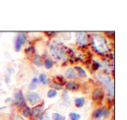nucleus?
Listing matches in <instances>:
<instances>
[{
    "label": "nucleus",
    "instance_id": "1",
    "mask_svg": "<svg viewBox=\"0 0 127 120\" xmlns=\"http://www.w3.org/2000/svg\"><path fill=\"white\" fill-rule=\"evenodd\" d=\"M97 78L100 81V83L104 86V88L108 90L110 97H113V95H114V84H113L111 78L106 75L102 74V73L97 75Z\"/></svg>",
    "mask_w": 127,
    "mask_h": 120
},
{
    "label": "nucleus",
    "instance_id": "2",
    "mask_svg": "<svg viewBox=\"0 0 127 120\" xmlns=\"http://www.w3.org/2000/svg\"><path fill=\"white\" fill-rule=\"evenodd\" d=\"M93 46L96 49V51H98L100 53L104 52L107 51V47H106V41L103 36H96L93 38Z\"/></svg>",
    "mask_w": 127,
    "mask_h": 120
},
{
    "label": "nucleus",
    "instance_id": "3",
    "mask_svg": "<svg viewBox=\"0 0 127 120\" xmlns=\"http://www.w3.org/2000/svg\"><path fill=\"white\" fill-rule=\"evenodd\" d=\"M26 39H27L26 34L23 33V32H21V33H18V35H17L16 40H15V46H14L15 51H20L22 46H23L24 44H25V42H26Z\"/></svg>",
    "mask_w": 127,
    "mask_h": 120
},
{
    "label": "nucleus",
    "instance_id": "4",
    "mask_svg": "<svg viewBox=\"0 0 127 120\" xmlns=\"http://www.w3.org/2000/svg\"><path fill=\"white\" fill-rule=\"evenodd\" d=\"M25 98L27 99L29 103L32 105H36L39 102L41 101V97L38 95V93L37 92H33V91H29L26 93L25 95Z\"/></svg>",
    "mask_w": 127,
    "mask_h": 120
},
{
    "label": "nucleus",
    "instance_id": "5",
    "mask_svg": "<svg viewBox=\"0 0 127 120\" xmlns=\"http://www.w3.org/2000/svg\"><path fill=\"white\" fill-rule=\"evenodd\" d=\"M50 51H51V53L52 54V56L57 59H63L64 58V51L58 46L55 45V44H51L50 45Z\"/></svg>",
    "mask_w": 127,
    "mask_h": 120
},
{
    "label": "nucleus",
    "instance_id": "6",
    "mask_svg": "<svg viewBox=\"0 0 127 120\" xmlns=\"http://www.w3.org/2000/svg\"><path fill=\"white\" fill-rule=\"evenodd\" d=\"M25 97H24V94L22 91H18L14 94V103L18 105H21V104H25L26 106V104H25Z\"/></svg>",
    "mask_w": 127,
    "mask_h": 120
},
{
    "label": "nucleus",
    "instance_id": "7",
    "mask_svg": "<svg viewBox=\"0 0 127 120\" xmlns=\"http://www.w3.org/2000/svg\"><path fill=\"white\" fill-rule=\"evenodd\" d=\"M103 97H104V93H103L102 90H100V89H98V88L96 89L93 91V93H92V98H93V100L95 101V102L100 101L101 99L103 98Z\"/></svg>",
    "mask_w": 127,
    "mask_h": 120
},
{
    "label": "nucleus",
    "instance_id": "8",
    "mask_svg": "<svg viewBox=\"0 0 127 120\" xmlns=\"http://www.w3.org/2000/svg\"><path fill=\"white\" fill-rule=\"evenodd\" d=\"M42 114V106L41 105H37L35 107L32 108V110H31V115L33 118H38Z\"/></svg>",
    "mask_w": 127,
    "mask_h": 120
},
{
    "label": "nucleus",
    "instance_id": "9",
    "mask_svg": "<svg viewBox=\"0 0 127 120\" xmlns=\"http://www.w3.org/2000/svg\"><path fill=\"white\" fill-rule=\"evenodd\" d=\"M66 78H69V79H74L77 78V72L75 71L74 68H69L67 69V71L64 73Z\"/></svg>",
    "mask_w": 127,
    "mask_h": 120
},
{
    "label": "nucleus",
    "instance_id": "10",
    "mask_svg": "<svg viewBox=\"0 0 127 120\" xmlns=\"http://www.w3.org/2000/svg\"><path fill=\"white\" fill-rule=\"evenodd\" d=\"M66 89L71 91H76L78 89V85L73 81H69L66 83Z\"/></svg>",
    "mask_w": 127,
    "mask_h": 120
},
{
    "label": "nucleus",
    "instance_id": "11",
    "mask_svg": "<svg viewBox=\"0 0 127 120\" xmlns=\"http://www.w3.org/2000/svg\"><path fill=\"white\" fill-rule=\"evenodd\" d=\"M75 71L77 72V75L80 77V78H86L87 77V73L85 71L84 68H82L81 66H75Z\"/></svg>",
    "mask_w": 127,
    "mask_h": 120
},
{
    "label": "nucleus",
    "instance_id": "12",
    "mask_svg": "<svg viewBox=\"0 0 127 120\" xmlns=\"http://www.w3.org/2000/svg\"><path fill=\"white\" fill-rule=\"evenodd\" d=\"M77 42L79 44H86V35H85L84 32H79V33H78Z\"/></svg>",
    "mask_w": 127,
    "mask_h": 120
},
{
    "label": "nucleus",
    "instance_id": "13",
    "mask_svg": "<svg viewBox=\"0 0 127 120\" xmlns=\"http://www.w3.org/2000/svg\"><path fill=\"white\" fill-rule=\"evenodd\" d=\"M92 117L95 119H100L101 118H103L104 117V111H103V109H99V108L98 109H96L93 111V113H92Z\"/></svg>",
    "mask_w": 127,
    "mask_h": 120
},
{
    "label": "nucleus",
    "instance_id": "14",
    "mask_svg": "<svg viewBox=\"0 0 127 120\" xmlns=\"http://www.w3.org/2000/svg\"><path fill=\"white\" fill-rule=\"evenodd\" d=\"M32 63H33L36 66H37V67H40V66H42L43 64H44V62L42 61V58H41V57L39 56V55H36V56L34 57L33 59H32Z\"/></svg>",
    "mask_w": 127,
    "mask_h": 120
},
{
    "label": "nucleus",
    "instance_id": "15",
    "mask_svg": "<svg viewBox=\"0 0 127 120\" xmlns=\"http://www.w3.org/2000/svg\"><path fill=\"white\" fill-rule=\"evenodd\" d=\"M75 105L78 108H82L85 104V97H77L75 99Z\"/></svg>",
    "mask_w": 127,
    "mask_h": 120
},
{
    "label": "nucleus",
    "instance_id": "16",
    "mask_svg": "<svg viewBox=\"0 0 127 120\" xmlns=\"http://www.w3.org/2000/svg\"><path fill=\"white\" fill-rule=\"evenodd\" d=\"M38 82H40L41 84L43 85H46L48 84V78H47V75L44 74V73H41L38 77Z\"/></svg>",
    "mask_w": 127,
    "mask_h": 120
},
{
    "label": "nucleus",
    "instance_id": "17",
    "mask_svg": "<svg viewBox=\"0 0 127 120\" xmlns=\"http://www.w3.org/2000/svg\"><path fill=\"white\" fill-rule=\"evenodd\" d=\"M51 118L53 120H65V117L58 112H53L51 115Z\"/></svg>",
    "mask_w": 127,
    "mask_h": 120
},
{
    "label": "nucleus",
    "instance_id": "18",
    "mask_svg": "<svg viewBox=\"0 0 127 120\" xmlns=\"http://www.w3.org/2000/svg\"><path fill=\"white\" fill-rule=\"evenodd\" d=\"M44 65L46 69H51L53 67V62L51 58H46L44 62Z\"/></svg>",
    "mask_w": 127,
    "mask_h": 120
},
{
    "label": "nucleus",
    "instance_id": "19",
    "mask_svg": "<svg viewBox=\"0 0 127 120\" xmlns=\"http://www.w3.org/2000/svg\"><path fill=\"white\" fill-rule=\"evenodd\" d=\"M69 117L71 120H80L81 118V115L76 112H70Z\"/></svg>",
    "mask_w": 127,
    "mask_h": 120
},
{
    "label": "nucleus",
    "instance_id": "20",
    "mask_svg": "<svg viewBox=\"0 0 127 120\" xmlns=\"http://www.w3.org/2000/svg\"><path fill=\"white\" fill-rule=\"evenodd\" d=\"M57 95H58V91L54 89H50L47 92V97L49 98H53V97H57Z\"/></svg>",
    "mask_w": 127,
    "mask_h": 120
},
{
    "label": "nucleus",
    "instance_id": "21",
    "mask_svg": "<svg viewBox=\"0 0 127 120\" xmlns=\"http://www.w3.org/2000/svg\"><path fill=\"white\" fill-rule=\"evenodd\" d=\"M22 114L25 118H29L31 116V108L29 106H25L23 109V111H22Z\"/></svg>",
    "mask_w": 127,
    "mask_h": 120
},
{
    "label": "nucleus",
    "instance_id": "22",
    "mask_svg": "<svg viewBox=\"0 0 127 120\" xmlns=\"http://www.w3.org/2000/svg\"><path fill=\"white\" fill-rule=\"evenodd\" d=\"M51 87H52L54 90H62L63 89V85H61V84L59 83H53L52 85H51Z\"/></svg>",
    "mask_w": 127,
    "mask_h": 120
},
{
    "label": "nucleus",
    "instance_id": "23",
    "mask_svg": "<svg viewBox=\"0 0 127 120\" xmlns=\"http://www.w3.org/2000/svg\"><path fill=\"white\" fill-rule=\"evenodd\" d=\"M39 119L40 120H51V117L47 114H44V115H41L39 117Z\"/></svg>",
    "mask_w": 127,
    "mask_h": 120
},
{
    "label": "nucleus",
    "instance_id": "24",
    "mask_svg": "<svg viewBox=\"0 0 127 120\" xmlns=\"http://www.w3.org/2000/svg\"><path fill=\"white\" fill-rule=\"evenodd\" d=\"M37 87V85H36V84H34V83H32H32L29 85L28 88H29V90H35Z\"/></svg>",
    "mask_w": 127,
    "mask_h": 120
},
{
    "label": "nucleus",
    "instance_id": "25",
    "mask_svg": "<svg viewBox=\"0 0 127 120\" xmlns=\"http://www.w3.org/2000/svg\"><path fill=\"white\" fill-rule=\"evenodd\" d=\"M4 79H5V82L7 85H9L10 82H11V77H10V75L8 74V73H6L5 75H4Z\"/></svg>",
    "mask_w": 127,
    "mask_h": 120
},
{
    "label": "nucleus",
    "instance_id": "26",
    "mask_svg": "<svg viewBox=\"0 0 127 120\" xmlns=\"http://www.w3.org/2000/svg\"><path fill=\"white\" fill-rule=\"evenodd\" d=\"M104 111V117H108L110 115V111L107 109H103Z\"/></svg>",
    "mask_w": 127,
    "mask_h": 120
},
{
    "label": "nucleus",
    "instance_id": "27",
    "mask_svg": "<svg viewBox=\"0 0 127 120\" xmlns=\"http://www.w3.org/2000/svg\"><path fill=\"white\" fill-rule=\"evenodd\" d=\"M32 82V83H34V84H36V85H37V84H38V78H37V77H34Z\"/></svg>",
    "mask_w": 127,
    "mask_h": 120
},
{
    "label": "nucleus",
    "instance_id": "28",
    "mask_svg": "<svg viewBox=\"0 0 127 120\" xmlns=\"http://www.w3.org/2000/svg\"><path fill=\"white\" fill-rule=\"evenodd\" d=\"M14 120H25V119H24V118H23V117L18 116V115H17V116H15Z\"/></svg>",
    "mask_w": 127,
    "mask_h": 120
},
{
    "label": "nucleus",
    "instance_id": "29",
    "mask_svg": "<svg viewBox=\"0 0 127 120\" xmlns=\"http://www.w3.org/2000/svg\"><path fill=\"white\" fill-rule=\"evenodd\" d=\"M10 72L11 73V74H12V73H14V69H12V68H10Z\"/></svg>",
    "mask_w": 127,
    "mask_h": 120
},
{
    "label": "nucleus",
    "instance_id": "30",
    "mask_svg": "<svg viewBox=\"0 0 127 120\" xmlns=\"http://www.w3.org/2000/svg\"><path fill=\"white\" fill-rule=\"evenodd\" d=\"M2 86V83H1V81H0V87Z\"/></svg>",
    "mask_w": 127,
    "mask_h": 120
}]
</instances>
